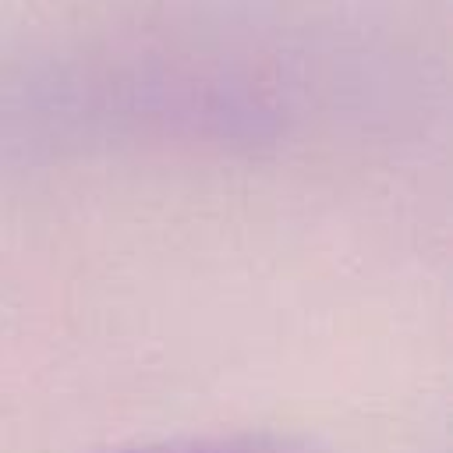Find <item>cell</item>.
Listing matches in <instances>:
<instances>
[{
    "label": "cell",
    "instance_id": "1",
    "mask_svg": "<svg viewBox=\"0 0 453 453\" xmlns=\"http://www.w3.org/2000/svg\"><path fill=\"white\" fill-rule=\"evenodd\" d=\"M124 453H326L311 439L283 432H244V435H212V439H180Z\"/></svg>",
    "mask_w": 453,
    "mask_h": 453
}]
</instances>
